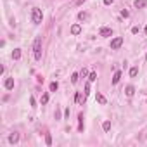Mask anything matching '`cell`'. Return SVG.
I'll list each match as a JSON object with an SVG mask.
<instances>
[{"mask_svg": "<svg viewBox=\"0 0 147 147\" xmlns=\"http://www.w3.org/2000/svg\"><path fill=\"white\" fill-rule=\"evenodd\" d=\"M33 56L36 61H40L42 59V38L40 36H36L33 42Z\"/></svg>", "mask_w": 147, "mask_h": 147, "instance_id": "obj_1", "label": "cell"}, {"mask_svg": "<svg viewBox=\"0 0 147 147\" xmlns=\"http://www.w3.org/2000/svg\"><path fill=\"white\" fill-rule=\"evenodd\" d=\"M31 19H33L35 24H40V23H42V19H43V14H42V11H40L38 7H35L33 11H31Z\"/></svg>", "mask_w": 147, "mask_h": 147, "instance_id": "obj_2", "label": "cell"}, {"mask_svg": "<svg viewBox=\"0 0 147 147\" xmlns=\"http://www.w3.org/2000/svg\"><path fill=\"white\" fill-rule=\"evenodd\" d=\"M121 45H123V38H121V36H116V38L111 40V49H113V50L119 49Z\"/></svg>", "mask_w": 147, "mask_h": 147, "instance_id": "obj_3", "label": "cell"}, {"mask_svg": "<svg viewBox=\"0 0 147 147\" xmlns=\"http://www.w3.org/2000/svg\"><path fill=\"white\" fill-rule=\"evenodd\" d=\"M99 35H100V36H104V38H109V36L113 35V29L109 28V26H102L100 31H99Z\"/></svg>", "mask_w": 147, "mask_h": 147, "instance_id": "obj_4", "label": "cell"}, {"mask_svg": "<svg viewBox=\"0 0 147 147\" xmlns=\"http://www.w3.org/2000/svg\"><path fill=\"white\" fill-rule=\"evenodd\" d=\"M4 87H5L7 90H12V88H14V80H12V78H7L5 81H4Z\"/></svg>", "mask_w": 147, "mask_h": 147, "instance_id": "obj_5", "label": "cell"}, {"mask_svg": "<svg viewBox=\"0 0 147 147\" xmlns=\"http://www.w3.org/2000/svg\"><path fill=\"white\" fill-rule=\"evenodd\" d=\"M133 5L137 7V9H144V7L147 5V0H135V4Z\"/></svg>", "mask_w": 147, "mask_h": 147, "instance_id": "obj_6", "label": "cell"}, {"mask_svg": "<svg viewBox=\"0 0 147 147\" xmlns=\"http://www.w3.org/2000/svg\"><path fill=\"white\" fill-rule=\"evenodd\" d=\"M71 33L73 35H80L81 33V26H80V24H73V26H71Z\"/></svg>", "mask_w": 147, "mask_h": 147, "instance_id": "obj_7", "label": "cell"}, {"mask_svg": "<svg viewBox=\"0 0 147 147\" xmlns=\"http://www.w3.org/2000/svg\"><path fill=\"white\" fill-rule=\"evenodd\" d=\"M17 140H19V133H16V131H14V133H11V135H9V142H11V144H16Z\"/></svg>", "mask_w": 147, "mask_h": 147, "instance_id": "obj_8", "label": "cell"}, {"mask_svg": "<svg viewBox=\"0 0 147 147\" xmlns=\"http://www.w3.org/2000/svg\"><path fill=\"white\" fill-rule=\"evenodd\" d=\"M12 59H14V61H19V59H21V49H14V52H12Z\"/></svg>", "mask_w": 147, "mask_h": 147, "instance_id": "obj_9", "label": "cell"}, {"mask_svg": "<svg viewBox=\"0 0 147 147\" xmlns=\"http://www.w3.org/2000/svg\"><path fill=\"white\" fill-rule=\"evenodd\" d=\"M125 94H126L128 97L133 95V94H135V88H133V85H128V87H126V88H125Z\"/></svg>", "mask_w": 147, "mask_h": 147, "instance_id": "obj_10", "label": "cell"}, {"mask_svg": "<svg viewBox=\"0 0 147 147\" xmlns=\"http://www.w3.org/2000/svg\"><path fill=\"white\" fill-rule=\"evenodd\" d=\"M119 78H121V71H116V73H114V76H113V85H116V83H118Z\"/></svg>", "mask_w": 147, "mask_h": 147, "instance_id": "obj_11", "label": "cell"}, {"mask_svg": "<svg viewBox=\"0 0 147 147\" xmlns=\"http://www.w3.org/2000/svg\"><path fill=\"white\" fill-rule=\"evenodd\" d=\"M78 19H80V21H87V19H88V12H80Z\"/></svg>", "mask_w": 147, "mask_h": 147, "instance_id": "obj_12", "label": "cell"}, {"mask_svg": "<svg viewBox=\"0 0 147 147\" xmlns=\"http://www.w3.org/2000/svg\"><path fill=\"white\" fill-rule=\"evenodd\" d=\"M78 119H80V126H78V130H80V131H83V128H85V125H83V114H80Z\"/></svg>", "mask_w": 147, "mask_h": 147, "instance_id": "obj_13", "label": "cell"}, {"mask_svg": "<svg viewBox=\"0 0 147 147\" xmlns=\"http://www.w3.org/2000/svg\"><path fill=\"white\" fill-rule=\"evenodd\" d=\"M102 128H104V131H109L111 130V121H104L102 123Z\"/></svg>", "mask_w": 147, "mask_h": 147, "instance_id": "obj_14", "label": "cell"}, {"mask_svg": "<svg viewBox=\"0 0 147 147\" xmlns=\"http://www.w3.org/2000/svg\"><path fill=\"white\" fill-rule=\"evenodd\" d=\"M49 88H50V92H56L57 88H59V83H57V81H52V83H50V87H49Z\"/></svg>", "mask_w": 147, "mask_h": 147, "instance_id": "obj_15", "label": "cell"}, {"mask_svg": "<svg viewBox=\"0 0 147 147\" xmlns=\"http://www.w3.org/2000/svg\"><path fill=\"white\" fill-rule=\"evenodd\" d=\"M97 100L100 102V104H106V97L102 95V94H99V92H97Z\"/></svg>", "mask_w": 147, "mask_h": 147, "instance_id": "obj_16", "label": "cell"}, {"mask_svg": "<svg viewBox=\"0 0 147 147\" xmlns=\"http://www.w3.org/2000/svg\"><path fill=\"white\" fill-rule=\"evenodd\" d=\"M137 74H138V68H131L130 69V76H131V78H135Z\"/></svg>", "mask_w": 147, "mask_h": 147, "instance_id": "obj_17", "label": "cell"}, {"mask_svg": "<svg viewBox=\"0 0 147 147\" xmlns=\"http://www.w3.org/2000/svg\"><path fill=\"white\" fill-rule=\"evenodd\" d=\"M88 80H90V81H95V80H97V73H95V71H92V73L88 74Z\"/></svg>", "mask_w": 147, "mask_h": 147, "instance_id": "obj_18", "label": "cell"}, {"mask_svg": "<svg viewBox=\"0 0 147 147\" xmlns=\"http://www.w3.org/2000/svg\"><path fill=\"white\" fill-rule=\"evenodd\" d=\"M78 81V73H73L71 74V83H76Z\"/></svg>", "mask_w": 147, "mask_h": 147, "instance_id": "obj_19", "label": "cell"}, {"mask_svg": "<svg viewBox=\"0 0 147 147\" xmlns=\"http://www.w3.org/2000/svg\"><path fill=\"white\" fill-rule=\"evenodd\" d=\"M49 102V94H43L42 95V104H47Z\"/></svg>", "mask_w": 147, "mask_h": 147, "instance_id": "obj_20", "label": "cell"}, {"mask_svg": "<svg viewBox=\"0 0 147 147\" xmlns=\"http://www.w3.org/2000/svg\"><path fill=\"white\" fill-rule=\"evenodd\" d=\"M29 104H31V107H36V100H35V97H29Z\"/></svg>", "mask_w": 147, "mask_h": 147, "instance_id": "obj_21", "label": "cell"}, {"mask_svg": "<svg viewBox=\"0 0 147 147\" xmlns=\"http://www.w3.org/2000/svg\"><path fill=\"white\" fill-rule=\"evenodd\" d=\"M45 142H47V145H50L52 144V137L49 135V133H47V137H45Z\"/></svg>", "mask_w": 147, "mask_h": 147, "instance_id": "obj_22", "label": "cell"}, {"mask_svg": "<svg viewBox=\"0 0 147 147\" xmlns=\"http://www.w3.org/2000/svg\"><path fill=\"white\" fill-rule=\"evenodd\" d=\"M88 94H90V85L87 83V85H85V95H88Z\"/></svg>", "mask_w": 147, "mask_h": 147, "instance_id": "obj_23", "label": "cell"}, {"mask_svg": "<svg viewBox=\"0 0 147 147\" xmlns=\"http://www.w3.org/2000/svg\"><path fill=\"white\" fill-rule=\"evenodd\" d=\"M80 74H81V76H83V78H85L87 74H88V71H87V69H81V73H80Z\"/></svg>", "mask_w": 147, "mask_h": 147, "instance_id": "obj_24", "label": "cell"}, {"mask_svg": "<svg viewBox=\"0 0 147 147\" xmlns=\"http://www.w3.org/2000/svg\"><path fill=\"white\" fill-rule=\"evenodd\" d=\"M131 33L137 35V33H138V28H137V26H133V28H131Z\"/></svg>", "mask_w": 147, "mask_h": 147, "instance_id": "obj_25", "label": "cell"}, {"mask_svg": "<svg viewBox=\"0 0 147 147\" xmlns=\"http://www.w3.org/2000/svg\"><path fill=\"white\" fill-rule=\"evenodd\" d=\"M113 2H114V0H104V4H106V5H111Z\"/></svg>", "mask_w": 147, "mask_h": 147, "instance_id": "obj_26", "label": "cell"}, {"mask_svg": "<svg viewBox=\"0 0 147 147\" xmlns=\"http://www.w3.org/2000/svg\"><path fill=\"white\" fill-rule=\"evenodd\" d=\"M83 2H85V0H78V2H76V5H81Z\"/></svg>", "mask_w": 147, "mask_h": 147, "instance_id": "obj_27", "label": "cell"}, {"mask_svg": "<svg viewBox=\"0 0 147 147\" xmlns=\"http://www.w3.org/2000/svg\"><path fill=\"white\" fill-rule=\"evenodd\" d=\"M144 31H145V35H147V24H145V28H144Z\"/></svg>", "mask_w": 147, "mask_h": 147, "instance_id": "obj_28", "label": "cell"}, {"mask_svg": "<svg viewBox=\"0 0 147 147\" xmlns=\"http://www.w3.org/2000/svg\"><path fill=\"white\" fill-rule=\"evenodd\" d=\"M145 59H147V54H145Z\"/></svg>", "mask_w": 147, "mask_h": 147, "instance_id": "obj_29", "label": "cell"}]
</instances>
